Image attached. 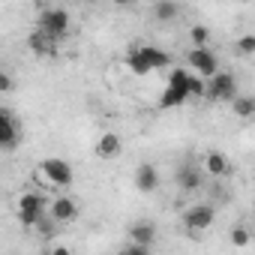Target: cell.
Here are the masks:
<instances>
[{"label": "cell", "instance_id": "6da1fadb", "mask_svg": "<svg viewBox=\"0 0 255 255\" xmlns=\"http://www.w3.org/2000/svg\"><path fill=\"white\" fill-rule=\"evenodd\" d=\"M189 75L192 72H186V69H171L168 72V84H165V90L159 96L162 111H171V108H177V105H183L189 99Z\"/></svg>", "mask_w": 255, "mask_h": 255}, {"label": "cell", "instance_id": "7a4b0ae2", "mask_svg": "<svg viewBox=\"0 0 255 255\" xmlns=\"http://www.w3.org/2000/svg\"><path fill=\"white\" fill-rule=\"evenodd\" d=\"M36 30L45 33L51 42H60L69 30V12L60 9V6H48L39 12V21H36Z\"/></svg>", "mask_w": 255, "mask_h": 255}, {"label": "cell", "instance_id": "3957f363", "mask_svg": "<svg viewBox=\"0 0 255 255\" xmlns=\"http://www.w3.org/2000/svg\"><path fill=\"white\" fill-rule=\"evenodd\" d=\"M39 174H42L51 186H57V189H69V186H72V180H75L72 165H69L66 159H57V156L42 159V162H39Z\"/></svg>", "mask_w": 255, "mask_h": 255}, {"label": "cell", "instance_id": "277c9868", "mask_svg": "<svg viewBox=\"0 0 255 255\" xmlns=\"http://www.w3.org/2000/svg\"><path fill=\"white\" fill-rule=\"evenodd\" d=\"M204 93H207L213 102H231L234 96H240V93H237V78H234L231 72H216L213 78H207Z\"/></svg>", "mask_w": 255, "mask_h": 255}, {"label": "cell", "instance_id": "5b68a950", "mask_svg": "<svg viewBox=\"0 0 255 255\" xmlns=\"http://www.w3.org/2000/svg\"><path fill=\"white\" fill-rule=\"evenodd\" d=\"M42 192H24L21 198H18V207H15V213H18V222L24 225V228H33V225H39L42 222Z\"/></svg>", "mask_w": 255, "mask_h": 255}, {"label": "cell", "instance_id": "8992f818", "mask_svg": "<svg viewBox=\"0 0 255 255\" xmlns=\"http://www.w3.org/2000/svg\"><path fill=\"white\" fill-rule=\"evenodd\" d=\"M213 207L210 204H195V207H189V210H183V228L192 234V237H198L201 231H207L210 225H213Z\"/></svg>", "mask_w": 255, "mask_h": 255}, {"label": "cell", "instance_id": "52a82bcc", "mask_svg": "<svg viewBox=\"0 0 255 255\" xmlns=\"http://www.w3.org/2000/svg\"><path fill=\"white\" fill-rule=\"evenodd\" d=\"M186 60H189V66H192L201 78H213V75L219 72V60H216V54H213L210 48H192Z\"/></svg>", "mask_w": 255, "mask_h": 255}, {"label": "cell", "instance_id": "ba28073f", "mask_svg": "<svg viewBox=\"0 0 255 255\" xmlns=\"http://www.w3.org/2000/svg\"><path fill=\"white\" fill-rule=\"evenodd\" d=\"M15 144H18V120H15V114L9 108L0 105V147L9 150Z\"/></svg>", "mask_w": 255, "mask_h": 255}, {"label": "cell", "instance_id": "9c48e42d", "mask_svg": "<svg viewBox=\"0 0 255 255\" xmlns=\"http://www.w3.org/2000/svg\"><path fill=\"white\" fill-rule=\"evenodd\" d=\"M120 153H123V141H120L117 132L99 135V141H96V156H99V159H117Z\"/></svg>", "mask_w": 255, "mask_h": 255}, {"label": "cell", "instance_id": "30bf717a", "mask_svg": "<svg viewBox=\"0 0 255 255\" xmlns=\"http://www.w3.org/2000/svg\"><path fill=\"white\" fill-rule=\"evenodd\" d=\"M159 186V171H156V165H150V162H144V165H138L135 168V189L138 192H153Z\"/></svg>", "mask_w": 255, "mask_h": 255}, {"label": "cell", "instance_id": "8fae6325", "mask_svg": "<svg viewBox=\"0 0 255 255\" xmlns=\"http://www.w3.org/2000/svg\"><path fill=\"white\" fill-rule=\"evenodd\" d=\"M78 216V204L72 201V198H54V204H51V219L54 222H72Z\"/></svg>", "mask_w": 255, "mask_h": 255}, {"label": "cell", "instance_id": "7c38bea8", "mask_svg": "<svg viewBox=\"0 0 255 255\" xmlns=\"http://www.w3.org/2000/svg\"><path fill=\"white\" fill-rule=\"evenodd\" d=\"M129 240L135 243V246H153V240H156V225L153 222H135L132 228H129Z\"/></svg>", "mask_w": 255, "mask_h": 255}, {"label": "cell", "instance_id": "4fadbf2b", "mask_svg": "<svg viewBox=\"0 0 255 255\" xmlns=\"http://www.w3.org/2000/svg\"><path fill=\"white\" fill-rule=\"evenodd\" d=\"M27 45H30V51L36 54V57H51L54 51H57V42H51L45 33H39V30H33L30 36H27Z\"/></svg>", "mask_w": 255, "mask_h": 255}, {"label": "cell", "instance_id": "5bb4252c", "mask_svg": "<svg viewBox=\"0 0 255 255\" xmlns=\"http://www.w3.org/2000/svg\"><path fill=\"white\" fill-rule=\"evenodd\" d=\"M204 168H207V174H213V177H225V174L231 171V162H228V156H225V153L210 150V153L204 156Z\"/></svg>", "mask_w": 255, "mask_h": 255}, {"label": "cell", "instance_id": "9a60e30c", "mask_svg": "<svg viewBox=\"0 0 255 255\" xmlns=\"http://www.w3.org/2000/svg\"><path fill=\"white\" fill-rule=\"evenodd\" d=\"M138 51H141L144 63L150 66V72H153V69H165V66H168V54H165L162 48H156V45H138Z\"/></svg>", "mask_w": 255, "mask_h": 255}, {"label": "cell", "instance_id": "2e32d148", "mask_svg": "<svg viewBox=\"0 0 255 255\" xmlns=\"http://www.w3.org/2000/svg\"><path fill=\"white\" fill-rule=\"evenodd\" d=\"M177 183H180L183 192H195V189L201 186V171H198L195 165H183V168L177 171Z\"/></svg>", "mask_w": 255, "mask_h": 255}, {"label": "cell", "instance_id": "e0dca14e", "mask_svg": "<svg viewBox=\"0 0 255 255\" xmlns=\"http://www.w3.org/2000/svg\"><path fill=\"white\" fill-rule=\"evenodd\" d=\"M231 111H234L237 117L249 120V117L255 114V96H234V99H231Z\"/></svg>", "mask_w": 255, "mask_h": 255}, {"label": "cell", "instance_id": "ac0fdd59", "mask_svg": "<svg viewBox=\"0 0 255 255\" xmlns=\"http://www.w3.org/2000/svg\"><path fill=\"white\" fill-rule=\"evenodd\" d=\"M126 66H129V72H135V75H147L150 72V66L144 63V57H141V51L135 45L126 51Z\"/></svg>", "mask_w": 255, "mask_h": 255}, {"label": "cell", "instance_id": "d6986e66", "mask_svg": "<svg viewBox=\"0 0 255 255\" xmlns=\"http://www.w3.org/2000/svg\"><path fill=\"white\" fill-rule=\"evenodd\" d=\"M189 42H192V48H207L210 45V27L207 24H192L189 27Z\"/></svg>", "mask_w": 255, "mask_h": 255}, {"label": "cell", "instance_id": "ffe728a7", "mask_svg": "<svg viewBox=\"0 0 255 255\" xmlns=\"http://www.w3.org/2000/svg\"><path fill=\"white\" fill-rule=\"evenodd\" d=\"M153 15H156L159 21H174V18L180 15V6L171 3V0H159V3L153 6Z\"/></svg>", "mask_w": 255, "mask_h": 255}, {"label": "cell", "instance_id": "44dd1931", "mask_svg": "<svg viewBox=\"0 0 255 255\" xmlns=\"http://www.w3.org/2000/svg\"><path fill=\"white\" fill-rule=\"evenodd\" d=\"M249 240H252V234H249V228H246V225H234V228H231V246L246 249V246H249Z\"/></svg>", "mask_w": 255, "mask_h": 255}, {"label": "cell", "instance_id": "7402d4cb", "mask_svg": "<svg viewBox=\"0 0 255 255\" xmlns=\"http://www.w3.org/2000/svg\"><path fill=\"white\" fill-rule=\"evenodd\" d=\"M237 51L240 54H255V33H246V36H240V42H237Z\"/></svg>", "mask_w": 255, "mask_h": 255}, {"label": "cell", "instance_id": "603a6c76", "mask_svg": "<svg viewBox=\"0 0 255 255\" xmlns=\"http://www.w3.org/2000/svg\"><path fill=\"white\" fill-rule=\"evenodd\" d=\"M9 90H15V81H12V75H9V72L0 69V93H9Z\"/></svg>", "mask_w": 255, "mask_h": 255}, {"label": "cell", "instance_id": "cb8c5ba5", "mask_svg": "<svg viewBox=\"0 0 255 255\" xmlns=\"http://www.w3.org/2000/svg\"><path fill=\"white\" fill-rule=\"evenodd\" d=\"M189 96H204V81L189 75Z\"/></svg>", "mask_w": 255, "mask_h": 255}, {"label": "cell", "instance_id": "d4e9b609", "mask_svg": "<svg viewBox=\"0 0 255 255\" xmlns=\"http://www.w3.org/2000/svg\"><path fill=\"white\" fill-rule=\"evenodd\" d=\"M126 255H150V249H147V246H135V243H129Z\"/></svg>", "mask_w": 255, "mask_h": 255}, {"label": "cell", "instance_id": "484cf974", "mask_svg": "<svg viewBox=\"0 0 255 255\" xmlns=\"http://www.w3.org/2000/svg\"><path fill=\"white\" fill-rule=\"evenodd\" d=\"M48 255H72V249H69V246H54Z\"/></svg>", "mask_w": 255, "mask_h": 255}, {"label": "cell", "instance_id": "4316f807", "mask_svg": "<svg viewBox=\"0 0 255 255\" xmlns=\"http://www.w3.org/2000/svg\"><path fill=\"white\" fill-rule=\"evenodd\" d=\"M117 255H126V252H117Z\"/></svg>", "mask_w": 255, "mask_h": 255}]
</instances>
